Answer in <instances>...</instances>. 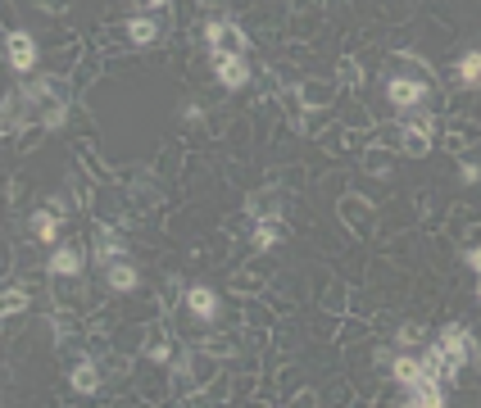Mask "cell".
<instances>
[{"mask_svg": "<svg viewBox=\"0 0 481 408\" xmlns=\"http://www.w3.org/2000/svg\"><path fill=\"white\" fill-rule=\"evenodd\" d=\"M204 46H210V55H245L250 37L241 32L236 19H210L204 23Z\"/></svg>", "mask_w": 481, "mask_h": 408, "instance_id": "6da1fadb", "label": "cell"}, {"mask_svg": "<svg viewBox=\"0 0 481 408\" xmlns=\"http://www.w3.org/2000/svg\"><path fill=\"white\" fill-rule=\"evenodd\" d=\"M340 214H346L350 232H359V236L368 232V223H364V218H368V204H364L359 195H346V200H340Z\"/></svg>", "mask_w": 481, "mask_h": 408, "instance_id": "ffe728a7", "label": "cell"}, {"mask_svg": "<svg viewBox=\"0 0 481 408\" xmlns=\"http://www.w3.org/2000/svg\"><path fill=\"white\" fill-rule=\"evenodd\" d=\"M459 177H463V182L472 186V182L481 177V159H472V155H463V159H459Z\"/></svg>", "mask_w": 481, "mask_h": 408, "instance_id": "4316f807", "label": "cell"}, {"mask_svg": "<svg viewBox=\"0 0 481 408\" xmlns=\"http://www.w3.org/2000/svg\"><path fill=\"white\" fill-rule=\"evenodd\" d=\"M204 350H210L214 359H232L236 354V340L232 336H210V340H204Z\"/></svg>", "mask_w": 481, "mask_h": 408, "instance_id": "d4e9b609", "label": "cell"}, {"mask_svg": "<svg viewBox=\"0 0 481 408\" xmlns=\"http://www.w3.org/2000/svg\"><path fill=\"white\" fill-rule=\"evenodd\" d=\"M364 168L377 173V177H386V173H391V150H386V146H373V150L364 155Z\"/></svg>", "mask_w": 481, "mask_h": 408, "instance_id": "cb8c5ba5", "label": "cell"}, {"mask_svg": "<svg viewBox=\"0 0 481 408\" xmlns=\"http://www.w3.org/2000/svg\"><path fill=\"white\" fill-rule=\"evenodd\" d=\"M245 218L250 223H282V191L278 186H259L245 195Z\"/></svg>", "mask_w": 481, "mask_h": 408, "instance_id": "3957f363", "label": "cell"}, {"mask_svg": "<svg viewBox=\"0 0 481 408\" xmlns=\"http://www.w3.org/2000/svg\"><path fill=\"white\" fill-rule=\"evenodd\" d=\"M418 340H423V331H418V327H399V331H395V345H399V350H414Z\"/></svg>", "mask_w": 481, "mask_h": 408, "instance_id": "484cf974", "label": "cell"}, {"mask_svg": "<svg viewBox=\"0 0 481 408\" xmlns=\"http://www.w3.org/2000/svg\"><path fill=\"white\" fill-rule=\"evenodd\" d=\"M386 100L404 114V109H418L423 100H427V82L423 78H408V73H399V78H391L386 82Z\"/></svg>", "mask_w": 481, "mask_h": 408, "instance_id": "5b68a950", "label": "cell"}, {"mask_svg": "<svg viewBox=\"0 0 481 408\" xmlns=\"http://www.w3.org/2000/svg\"><path fill=\"white\" fill-rule=\"evenodd\" d=\"M142 354L150 359V363H173L168 359V336L155 327V331H146V345H142Z\"/></svg>", "mask_w": 481, "mask_h": 408, "instance_id": "7402d4cb", "label": "cell"}, {"mask_svg": "<svg viewBox=\"0 0 481 408\" xmlns=\"http://www.w3.org/2000/svg\"><path fill=\"white\" fill-rule=\"evenodd\" d=\"M463 359H468L472 368H481V340H477V336H468V345H463Z\"/></svg>", "mask_w": 481, "mask_h": 408, "instance_id": "83f0119b", "label": "cell"}, {"mask_svg": "<svg viewBox=\"0 0 481 408\" xmlns=\"http://www.w3.org/2000/svg\"><path fill=\"white\" fill-rule=\"evenodd\" d=\"M454 73H459V87H463V91H481V50H468V55L454 64Z\"/></svg>", "mask_w": 481, "mask_h": 408, "instance_id": "e0dca14e", "label": "cell"}, {"mask_svg": "<svg viewBox=\"0 0 481 408\" xmlns=\"http://www.w3.org/2000/svg\"><path fill=\"white\" fill-rule=\"evenodd\" d=\"M159 37H164V28H159L155 14H136V19H127V41H132V46H155Z\"/></svg>", "mask_w": 481, "mask_h": 408, "instance_id": "9a60e30c", "label": "cell"}, {"mask_svg": "<svg viewBox=\"0 0 481 408\" xmlns=\"http://www.w3.org/2000/svg\"><path fill=\"white\" fill-rule=\"evenodd\" d=\"M463 263H468V268L477 272V277H481V245H468V250H463Z\"/></svg>", "mask_w": 481, "mask_h": 408, "instance_id": "f1b7e54d", "label": "cell"}, {"mask_svg": "<svg viewBox=\"0 0 481 408\" xmlns=\"http://www.w3.org/2000/svg\"><path fill=\"white\" fill-rule=\"evenodd\" d=\"M182 304H186V313H191V318H200V322H214V318H219V309H223V300H219V291H214V286H191V291L182 295Z\"/></svg>", "mask_w": 481, "mask_h": 408, "instance_id": "ba28073f", "label": "cell"}, {"mask_svg": "<svg viewBox=\"0 0 481 408\" xmlns=\"http://www.w3.org/2000/svg\"><path fill=\"white\" fill-rule=\"evenodd\" d=\"M146 5H150V10H164V5H168V0H146Z\"/></svg>", "mask_w": 481, "mask_h": 408, "instance_id": "f546056e", "label": "cell"}, {"mask_svg": "<svg viewBox=\"0 0 481 408\" xmlns=\"http://www.w3.org/2000/svg\"><path fill=\"white\" fill-rule=\"evenodd\" d=\"M5 64L14 68V73H32L37 68V41H32V32H10L5 37Z\"/></svg>", "mask_w": 481, "mask_h": 408, "instance_id": "8992f818", "label": "cell"}, {"mask_svg": "<svg viewBox=\"0 0 481 408\" xmlns=\"http://www.w3.org/2000/svg\"><path fill=\"white\" fill-rule=\"evenodd\" d=\"M391 377H395V386H408V381H418L423 377V359L418 354H391Z\"/></svg>", "mask_w": 481, "mask_h": 408, "instance_id": "2e32d148", "label": "cell"}, {"mask_svg": "<svg viewBox=\"0 0 481 408\" xmlns=\"http://www.w3.org/2000/svg\"><path fill=\"white\" fill-rule=\"evenodd\" d=\"M59 218H64V214H55L50 204H41V209H32L28 227H32V236H37L41 245H55V241H59Z\"/></svg>", "mask_w": 481, "mask_h": 408, "instance_id": "4fadbf2b", "label": "cell"}, {"mask_svg": "<svg viewBox=\"0 0 481 408\" xmlns=\"http://www.w3.org/2000/svg\"><path fill=\"white\" fill-rule=\"evenodd\" d=\"M214 59V82L223 87V91H241V87H250V64H245V55H210Z\"/></svg>", "mask_w": 481, "mask_h": 408, "instance_id": "277c9868", "label": "cell"}, {"mask_svg": "<svg viewBox=\"0 0 481 408\" xmlns=\"http://www.w3.org/2000/svg\"><path fill=\"white\" fill-rule=\"evenodd\" d=\"M463 345H468V331H463L459 322H450V327L436 336V350L450 359V368H454V372H463V368H468V359H463Z\"/></svg>", "mask_w": 481, "mask_h": 408, "instance_id": "9c48e42d", "label": "cell"}, {"mask_svg": "<svg viewBox=\"0 0 481 408\" xmlns=\"http://www.w3.org/2000/svg\"><path fill=\"white\" fill-rule=\"evenodd\" d=\"M287 232H282V223H254V232H250V245L259 250V254H268L272 245H278Z\"/></svg>", "mask_w": 481, "mask_h": 408, "instance_id": "d6986e66", "label": "cell"}, {"mask_svg": "<svg viewBox=\"0 0 481 408\" xmlns=\"http://www.w3.org/2000/svg\"><path fill=\"white\" fill-rule=\"evenodd\" d=\"M300 100H305V109H327L331 105V87L314 82V78H300Z\"/></svg>", "mask_w": 481, "mask_h": 408, "instance_id": "ac0fdd59", "label": "cell"}, {"mask_svg": "<svg viewBox=\"0 0 481 408\" xmlns=\"http://www.w3.org/2000/svg\"><path fill=\"white\" fill-rule=\"evenodd\" d=\"M336 82H340V87H364V68H359V59H355V55L336 59Z\"/></svg>", "mask_w": 481, "mask_h": 408, "instance_id": "603a6c76", "label": "cell"}, {"mask_svg": "<svg viewBox=\"0 0 481 408\" xmlns=\"http://www.w3.org/2000/svg\"><path fill=\"white\" fill-rule=\"evenodd\" d=\"M82 268H87V254L78 245H55L50 259H46L50 277H82Z\"/></svg>", "mask_w": 481, "mask_h": 408, "instance_id": "52a82bcc", "label": "cell"}, {"mask_svg": "<svg viewBox=\"0 0 481 408\" xmlns=\"http://www.w3.org/2000/svg\"><path fill=\"white\" fill-rule=\"evenodd\" d=\"M105 286H109L114 295H132L136 286H142V272H136L127 259H118V263L105 268Z\"/></svg>", "mask_w": 481, "mask_h": 408, "instance_id": "30bf717a", "label": "cell"}, {"mask_svg": "<svg viewBox=\"0 0 481 408\" xmlns=\"http://www.w3.org/2000/svg\"><path fill=\"white\" fill-rule=\"evenodd\" d=\"M23 114H28V96L23 91H5V100H0V132L14 136L23 127Z\"/></svg>", "mask_w": 481, "mask_h": 408, "instance_id": "7c38bea8", "label": "cell"}, {"mask_svg": "<svg viewBox=\"0 0 481 408\" xmlns=\"http://www.w3.org/2000/svg\"><path fill=\"white\" fill-rule=\"evenodd\" d=\"M28 304H32V295H28L23 286H10L5 295H0V318H5V322H10V318H19V313H23Z\"/></svg>", "mask_w": 481, "mask_h": 408, "instance_id": "44dd1931", "label": "cell"}, {"mask_svg": "<svg viewBox=\"0 0 481 408\" xmlns=\"http://www.w3.org/2000/svg\"><path fill=\"white\" fill-rule=\"evenodd\" d=\"M68 386H73L78 395H96V390H100V368L82 354L73 368H68Z\"/></svg>", "mask_w": 481, "mask_h": 408, "instance_id": "5bb4252c", "label": "cell"}, {"mask_svg": "<svg viewBox=\"0 0 481 408\" xmlns=\"http://www.w3.org/2000/svg\"><path fill=\"white\" fill-rule=\"evenodd\" d=\"M123 254H127L123 236H118L114 227H100V232H96V245H91V259H96L100 268H109V263H118Z\"/></svg>", "mask_w": 481, "mask_h": 408, "instance_id": "8fae6325", "label": "cell"}, {"mask_svg": "<svg viewBox=\"0 0 481 408\" xmlns=\"http://www.w3.org/2000/svg\"><path fill=\"white\" fill-rule=\"evenodd\" d=\"M399 404H408V408H445V381L441 377H432V372H423L418 381H408V386H399Z\"/></svg>", "mask_w": 481, "mask_h": 408, "instance_id": "7a4b0ae2", "label": "cell"}]
</instances>
